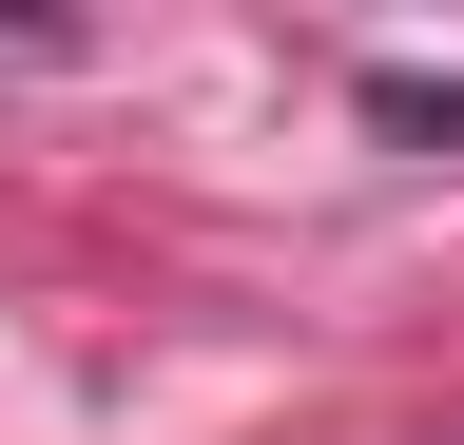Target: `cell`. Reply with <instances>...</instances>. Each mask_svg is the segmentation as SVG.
<instances>
[]
</instances>
